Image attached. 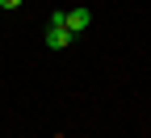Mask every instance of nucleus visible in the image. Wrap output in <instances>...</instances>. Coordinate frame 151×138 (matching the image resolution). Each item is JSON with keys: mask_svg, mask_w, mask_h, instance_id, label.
I'll return each instance as SVG.
<instances>
[{"mask_svg": "<svg viewBox=\"0 0 151 138\" xmlns=\"http://www.w3.org/2000/svg\"><path fill=\"white\" fill-rule=\"evenodd\" d=\"M88 21H92V13H88V9H71V13L63 17V25H67L71 34H84V29H88Z\"/></svg>", "mask_w": 151, "mask_h": 138, "instance_id": "f257e3e1", "label": "nucleus"}, {"mask_svg": "<svg viewBox=\"0 0 151 138\" xmlns=\"http://www.w3.org/2000/svg\"><path fill=\"white\" fill-rule=\"evenodd\" d=\"M71 38H76V34H71L67 25H50V34H46V46H50V50H63V46H71Z\"/></svg>", "mask_w": 151, "mask_h": 138, "instance_id": "f03ea898", "label": "nucleus"}, {"mask_svg": "<svg viewBox=\"0 0 151 138\" xmlns=\"http://www.w3.org/2000/svg\"><path fill=\"white\" fill-rule=\"evenodd\" d=\"M21 4H25V0H0V9H9V13H13V9H21Z\"/></svg>", "mask_w": 151, "mask_h": 138, "instance_id": "7ed1b4c3", "label": "nucleus"}]
</instances>
